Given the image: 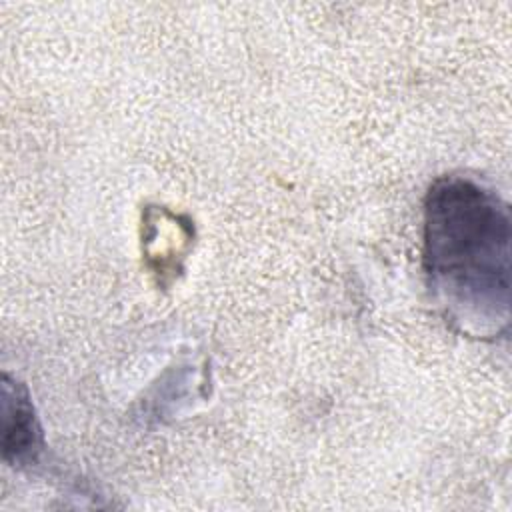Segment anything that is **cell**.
<instances>
[{
  "instance_id": "cell-1",
  "label": "cell",
  "mask_w": 512,
  "mask_h": 512,
  "mask_svg": "<svg viewBox=\"0 0 512 512\" xmlns=\"http://www.w3.org/2000/svg\"><path fill=\"white\" fill-rule=\"evenodd\" d=\"M508 204L466 176L438 178L424 202V270L446 318L470 336L510 322Z\"/></svg>"
},
{
  "instance_id": "cell-2",
  "label": "cell",
  "mask_w": 512,
  "mask_h": 512,
  "mask_svg": "<svg viewBox=\"0 0 512 512\" xmlns=\"http://www.w3.org/2000/svg\"><path fill=\"white\" fill-rule=\"evenodd\" d=\"M2 452L8 462L28 464L42 448V432L22 384L2 380Z\"/></svg>"
}]
</instances>
